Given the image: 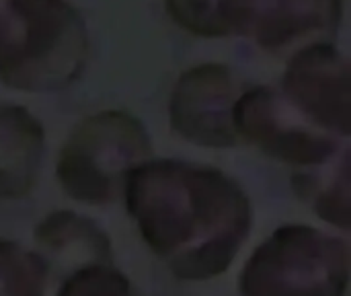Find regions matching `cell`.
<instances>
[{
    "label": "cell",
    "mask_w": 351,
    "mask_h": 296,
    "mask_svg": "<svg viewBox=\"0 0 351 296\" xmlns=\"http://www.w3.org/2000/svg\"><path fill=\"white\" fill-rule=\"evenodd\" d=\"M121 194L146 245L181 280L224 274L251 233L249 196L212 167L144 161L128 173Z\"/></svg>",
    "instance_id": "cell-1"
},
{
    "label": "cell",
    "mask_w": 351,
    "mask_h": 296,
    "mask_svg": "<svg viewBox=\"0 0 351 296\" xmlns=\"http://www.w3.org/2000/svg\"><path fill=\"white\" fill-rule=\"evenodd\" d=\"M88 35L66 0H0V80L16 91L51 93L84 70Z\"/></svg>",
    "instance_id": "cell-2"
},
{
    "label": "cell",
    "mask_w": 351,
    "mask_h": 296,
    "mask_svg": "<svg viewBox=\"0 0 351 296\" xmlns=\"http://www.w3.org/2000/svg\"><path fill=\"white\" fill-rule=\"evenodd\" d=\"M167 8L193 35H237L271 54L325 43L343 14L341 0H167Z\"/></svg>",
    "instance_id": "cell-3"
},
{
    "label": "cell",
    "mask_w": 351,
    "mask_h": 296,
    "mask_svg": "<svg viewBox=\"0 0 351 296\" xmlns=\"http://www.w3.org/2000/svg\"><path fill=\"white\" fill-rule=\"evenodd\" d=\"M350 247L306 225H288L265 239L241 274L243 296H346Z\"/></svg>",
    "instance_id": "cell-4"
},
{
    "label": "cell",
    "mask_w": 351,
    "mask_h": 296,
    "mask_svg": "<svg viewBox=\"0 0 351 296\" xmlns=\"http://www.w3.org/2000/svg\"><path fill=\"white\" fill-rule=\"evenodd\" d=\"M150 146L146 128L132 113L88 115L62 146L58 181L76 202L111 204L121 196L128 173L148 161Z\"/></svg>",
    "instance_id": "cell-5"
},
{
    "label": "cell",
    "mask_w": 351,
    "mask_h": 296,
    "mask_svg": "<svg viewBox=\"0 0 351 296\" xmlns=\"http://www.w3.org/2000/svg\"><path fill=\"white\" fill-rule=\"evenodd\" d=\"M232 122L237 136L265 155L294 167H319L333 159L346 144L308 122L282 93L255 87L234 101Z\"/></svg>",
    "instance_id": "cell-6"
},
{
    "label": "cell",
    "mask_w": 351,
    "mask_h": 296,
    "mask_svg": "<svg viewBox=\"0 0 351 296\" xmlns=\"http://www.w3.org/2000/svg\"><path fill=\"white\" fill-rule=\"evenodd\" d=\"M239 84L230 68L202 64L187 70L175 84L169 101L173 130L199 146L230 148L239 136L232 122Z\"/></svg>",
    "instance_id": "cell-7"
},
{
    "label": "cell",
    "mask_w": 351,
    "mask_h": 296,
    "mask_svg": "<svg viewBox=\"0 0 351 296\" xmlns=\"http://www.w3.org/2000/svg\"><path fill=\"white\" fill-rule=\"evenodd\" d=\"M282 95L317 128L335 138L350 136V64L333 45L317 43L296 52Z\"/></svg>",
    "instance_id": "cell-8"
},
{
    "label": "cell",
    "mask_w": 351,
    "mask_h": 296,
    "mask_svg": "<svg viewBox=\"0 0 351 296\" xmlns=\"http://www.w3.org/2000/svg\"><path fill=\"white\" fill-rule=\"evenodd\" d=\"M45 134L33 113L0 103V200L27 196L39 175Z\"/></svg>",
    "instance_id": "cell-9"
},
{
    "label": "cell",
    "mask_w": 351,
    "mask_h": 296,
    "mask_svg": "<svg viewBox=\"0 0 351 296\" xmlns=\"http://www.w3.org/2000/svg\"><path fill=\"white\" fill-rule=\"evenodd\" d=\"M35 243L64 264L111 262V241L90 218L60 210L43 218L35 229Z\"/></svg>",
    "instance_id": "cell-10"
},
{
    "label": "cell",
    "mask_w": 351,
    "mask_h": 296,
    "mask_svg": "<svg viewBox=\"0 0 351 296\" xmlns=\"http://www.w3.org/2000/svg\"><path fill=\"white\" fill-rule=\"evenodd\" d=\"M294 187L315 212L329 225L350 229V150L343 146L327 163L294 177Z\"/></svg>",
    "instance_id": "cell-11"
},
{
    "label": "cell",
    "mask_w": 351,
    "mask_h": 296,
    "mask_svg": "<svg viewBox=\"0 0 351 296\" xmlns=\"http://www.w3.org/2000/svg\"><path fill=\"white\" fill-rule=\"evenodd\" d=\"M47 266L37 253L0 241V296H43Z\"/></svg>",
    "instance_id": "cell-12"
},
{
    "label": "cell",
    "mask_w": 351,
    "mask_h": 296,
    "mask_svg": "<svg viewBox=\"0 0 351 296\" xmlns=\"http://www.w3.org/2000/svg\"><path fill=\"white\" fill-rule=\"evenodd\" d=\"M58 296H132V284L111 262H97L72 272L60 286Z\"/></svg>",
    "instance_id": "cell-13"
}]
</instances>
